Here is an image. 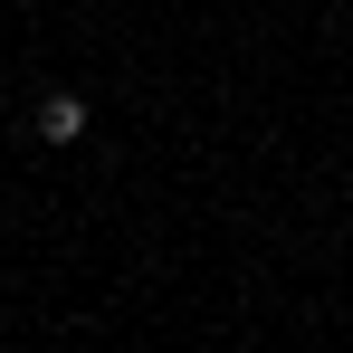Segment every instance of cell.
Returning a JSON list of instances; mask_svg holds the SVG:
<instances>
[{
	"instance_id": "1",
	"label": "cell",
	"mask_w": 353,
	"mask_h": 353,
	"mask_svg": "<svg viewBox=\"0 0 353 353\" xmlns=\"http://www.w3.org/2000/svg\"><path fill=\"white\" fill-rule=\"evenodd\" d=\"M39 134H48V143H77V134H86V105H77V96H39Z\"/></svg>"
}]
</instances>
